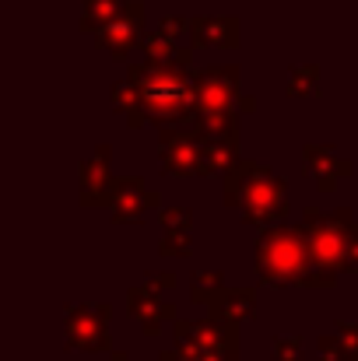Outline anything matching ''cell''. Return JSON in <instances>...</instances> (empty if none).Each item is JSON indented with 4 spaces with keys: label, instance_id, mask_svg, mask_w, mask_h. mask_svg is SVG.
<instances>
[{
    "label": "cell",
    "instance_id": "cell-6",
    "mask_svg": "<svg viewBox=\"0 0 358 361\" xmlns=\"http://www.w3.org/2000/svg\"><path fill=\"white\" fill-rule=\"evenodd\" d=\"M201 147H204V137L197 126L176 123V126H162V133H158V158L169 176H179V179L204 176Z\"/></svg>",
    "mask_w": 358,
    "mask_h": 361
},
{
    "label": "cell",
    "instance_id": "cell-18",
    "mask_svg": "<svg viewBox=\"0 0 358 361\" xmlns=\"http://www.w3.org/2000/svg\"><path fill=\"white\" fill-rule=\"evenodd\" d=\"M285 95L288 99H320L323 88H320V67L316 63H295L288 71V81H285Z\"/></svg>",
    "mask_w": 358,
    "mask_h": 361
},
{
    "label": "cell",
    "instance_id": "cell-27",
    "mask_svg": "<svg viewBox=\"0 0 358 361\" xmlns=\"http://www.w3.org/2000/svg\"><path fill=\"white\" fill-rule=\"evenodd\" d=\"M345 274H358V221L352 228V245H348V263H345Z\"/></svg>",
    "mask_w": 358,
    "mask_h": 361
},
{
    "label": "cell",
    "instance_id": "cell-10",
    "mask_svg": "<svg viewBox=\"0 0 358 361\" xmlns=\"http://www.w3.org/2000/svg\"><path fill=\"white\" fill-rule=\"evenodd\" d=\"M119 179L109 172V144L95 147V158L81 165V204L92 211H109L117 200Z\"/></svg>",
    "mask_w": 358,
    "mask_h": 361
},
{
    "label": "cell",
    "instance_id": "cell-28",
    "mask_svg": "<svg viewBox=\"0 0 358 361\" xmlns=\"http://www.w3.org/2000/svg\"><path fill=\"white\" fill-rule=\"evenodd\" d=\"M158 361H201V358H193V355H186V351H179V348L172 344V351H162Z\"/></svg>",
    "mask_w": 358,
    "mask_h": 361
},
{
    "label": "cell",
    "instance_id": "cell-1",
    "mask_svg": "<svg viewBox=\"0 0 358 361\" xmlns=\"http://www.w3.org/2000/svg\"><path fill=\"white\" fill-rule=\"evenodd\" d=\"M126 81L137 88L141 109L155 126H176L197 116V71L193 46H183L165 60H137L126 63Z\"/></svg>",
    "mask_w": 358,
    "mask_h": 361
},
{
    "label": "cell",
    "instance_id": "cell-3",
    "mask_svg": "<svg viewBox=\"0 0 358 361\" xmlns=\"http://www.w3.org/2000/svg\"><path fill=\"white\" fill-rule=\"evenodd\" d=\"M222 204L242 211L246 225H278L288 214V183L274 176L270 165H253L242 161L225 172V186H222Z\"/></svg>",
    "mask_w": 358,
    "mask_h": 361
},
{
    "label": "cell",
    "instance_id": "cell-21",
    "mask_svg": "<svg viewBox=\"0 0 358 361\" xmlns=\"http://www.w3.org/2000/svg\"><path fill=\"white\" fill-rule=\"evenodd\" d=\"M141 49H144V56H151V60H165V56H176L183 46H176V35H169V32L158 25L155 32H144Z\"/></svg>",
    "mask_w": 358,
    "mask_h": 361
},
{
    "label": "cell",
    "instance_id": "cell-29",
    "mask_svg": "<svg viewBox=\"0 0 358 361\" xmlns=\"http://www.w3.org/2000/svg\"><path fill=\"white\" fill-rule=\"evenodd\" d=\"M239 113H256V99L253 95H239Z\"/></svg>",
    "mask_w": 358,
    "mask_h": 361
},
{
    "label": "cell",
    "instance_id": "cell-11",
    "mask_svg": "<svg viewBox=\"0 0 358 361\" xmlns=\"http://www.w3.org/2000/svg\"><path fill=\"white\" fill-rule=\"evenodd\" d=\"M141 39H144V4H137V0H126V7L119 11L117 18L106 28L95 32V42L106 53H113L117 60L130 56V49L141 46Z\"/></svg>",
    "mask_w": 358,
    "mask_h": 361
},
{
    "label": "cell",
    "instance_id": "cell-26",
    "mask_svg": "<svg viewBox=\"0 0 358 361\" xmlns=\"http://www.w3.org/2000/svg\"><path fill=\"white\" fill-rule=\"evenodd\" d=\"M148 284L158 288V291H172V288H176V274H172V270H165V274H151Z\"/></svg>",
    "mask_w": 358,
    "mask_h": 361
},
{
    "label": "cell",
    "instance_id": "cell-7",
    "mask_svg": "<svg viewBox=\"0 0 358 361\" xmlns=\"http://www.w3.org/2000/svg\"><path fill=\"white\" fill-rule=\"evenodd\" d=\"M113 305H67V348L71 351H109Z\"/></svg>",
    "mask_w": 358,
    "mask_h": 361
},
{
    "label": "cell",
    "instance_id": "cell-30",
    "mask_svg": "<svg viewBox=\"0 0 358 361\" xmlns=\"http://www.w3.org/2000/svg\"><path fill=\"white\" fill-rule=\"evenodd\" d=\"M109 361H130V358H126V351H113V358Z\"/></svg>",
    "mask_w": 358,
    "mask_h": 361
},
{
    "label": "cell",
    "instance_id": "cell-2",
    "mask_svg": "<svg viewBox=\"0 0 358 361\" xmlns=\"http://www.w3.org/2000/svg\"><path fill=\"white\" fill-rule=\"evenodd\" d=\"M253 263H256V277L260 284L267 288H334L338 277L323 274L313 259V249H309V235L299 225H267L256 239V252H253Z\"/></svg>",
    "mask_w": 358,
    "mask_h": 361
},
{
    "label": "cell",
    "instance_id": "cell-23",
    "mask_svg": "<svg viewBox=\"0 0 358 361\" xmlns=\"http://www.w3.org/2000/svg\"><path fill=\"white\" fill-rule=\"evenodd\" d=\"M190 242H193L190 232L165 228V239H162V245H158V252H162V256H190V249H193Z\"/></svg>",
    "mask_w": 358,
    "mask_h": 361
},
{
    "label": "cell",
    "instance_id": "cell-13",
    "mask_svg": "<svg viewBox=\"0 0 358 361\" xmlns=\"http://www.w3.org/2000/svg\"><path fill=\"white\" fill-rule=\"evenodd\" d=\"M302 172L316 179V190L330 193L338 186V179H348L355 172V165L348 158H338V151L330 144H306L302 147Z\"/></svg>",
    "mask_w": 358,
    "mask_h": 361
},
{
    "label": "cell",
    "instance_id": "cell-25",
    "mask_svg": "<svg viewBox=\"0 0 358 361\" xmlns=\"http://www.w3.org/2000/svg\"><path fill=\"white\" fill-rule=\"evenodd\" d=\"M274 361H302L299 337H274Z\"/></svg>",
    "mask_w": 358,
    "mask_h": 361
},
{
    "label": "cell",
    "instance_id": "cell-12",
    "mask_svg": "<svg viewBox=\"0 0 358 361\" xmlns=\"http://www.w3.org/2000/svg\"><path fill=\"white\" fill-rule=\"evenodd\" d=\"M162 204V197L155 190L144 186V179L137 176H119V186H117V200L109 207V218L117 225H141L148 211H155Z\"/></svg>",
    "mask_w": 358,
    "mask_h": 361
},
{
    "label": "cell",
    "instance_id": "cell-19",
    "mask_svg": "<svg viewBox=\"0 0 358 361\" xmlns=\"http://www.w3.org/2000/svg\"><path fill=\"white\" fill-rule=\"evenodd\" d=\"M126 7V0H85V14H81V32H99L106 28L119 11Z\"/></svg>",
    "mask_w": 358,
    "mask_h": 361
},
{
    "label": "cell",
    "instance_id": "cell-5",
    "mask_svg": "<svg viewBox=\"0 0 358 361\" xmlns=\"http://www.w3.org/2000/svg\"><path fill=\"white\" fill-rule=\"evenodd\" d=\"M172 344L201 361H239V326L229 319H176Z\"/></svg>",
    "mask_w": 358,
    "mask_h": 361
},
{
    "label": "cell",
    "instance_id": "cell-15",
    "mask_svg": "<svg viewBox=\"0 0 358 361\" xmlns=\"http://www.w3.org/2000/svg\"><path fill=\"white\" fill-rule=\"evenodd\" d=\"M204 309H208V316H218V319H229V323H249V319H256V291L253 288H218V291H211L208 295V302H204Z\"/></svg>",
    "mask_w": 358,
    "mask_h": 361
},
{
    "label": "cell",
    "instance_id": "cell-14",
    "mask_svg": "<svg viewBox=\"0 0 358 361\" xmlns=\"http://www.w3.org/2000/svg\"><path fill=\"white\" fill-rule=\"evenodd\" d=\"M239 18H222V14H208V18H193L190 21V46L193 49H236L239 46Z\"/></svg>",
    "mask_w": 358,
    "mask_h": 361
},
{
    "label": "cell",
    "instance_id": "cell-24",
    "mask_svg": "<svg viewBox=\"0 0 358 361\" xmlns=\"http://www.w3.org/2000/svg\"><path fill=\"white\" fill-rule=\"evenodd\" d=\"M158 221H162V228H176V232H190L193 228V214L186 207H165L158 214Z\"/></svg>",
    "mask_w": 358,
    "mask_h": 361
},
{
    "label": "cell",
    "instance_id": "cell-20",
    "mask_svg": "<svg viewBox=\"0 0 358 361\" xmlns=\"http://www.w3.org/2000/svg\"><path fill=\"white\" fill-rule=\"evenodd\" d=\"M113 109H117L123 120L130 123L133 130L141 126V123H148V116H144V109H141V99H137V88L123 78L117 88H113Z\"/></svg>",
    "mask_w": 358,
    "mask_h": 361
},
{
    "label": "cell",
    "instance_id": "cell-8",
    "mask_svg": "<svg viewBox=\"0 0 358 361\" xmlns=\"http://www.w3.org/2000/svg\"><path fill=\"white\" fill-rule=\"evenodd\" d=\"M239 71L236 63H211L197 71V113H232L239 109Z\"/></svg>",
    "mask_w": 358,
    "mask_h": 361
},
{
    "label": "cell",
    "instance_id": "cell-17",
    "mask_svg": "<svg viewBox=\"0 0 358 361\" xmlns=\"http://www.w3.org/2000/svg\"><path fill=\"white\" fill-rule=\"evenodd\" d=\"M201 137H204V133H201ZM201 161H204V176L229 172L239 161V140H229V137H204Z\"/></svg>",
    "mask_w": 358,
    "mask_h": 361
},
{
    "label": "cell",
    "instance_id": "cell-16",
    "mask_svg": "<svg viewBox=\"0 0 358 361\" xmlns=\"http://www.w3.org/2000/svg\"><path fill=\"white\" fill-rule=\"evenodd\" d=\"M320 361H358V323H338L334 334L316 341Z\"/></svg>",
    "mask_w": 358,
    "mask_h": 361
},
{
    "label": "cell",
    "instance_id": "cell-22",
    "mask_svg": "<svg viewBox=\"0 0 358 361\" xmlns=\"http://www.w3.org/2000/svg\"><path fill=\"white\" fill-rule=\"evenodd\" d=\"M222 284H225V277H222L218 270L197 274V277H193V284H190V302H193V305H204V302H208V295H211V291H218Z\"/></svg>",
    "mask_w": 358,
    "mask_h": 361
},
{
    "label": "cell",
    "instance_id": "cell-9",
    "mask_svg": "<svg viewBox=\"0 0 358 361\" xmlns=\"http://www.w3.org/2000/svg\"><path fill=\"white\" fill-rule=\"evenodd\" d=\"M126 312L141 323V330L148 337H158L176 319V305L169 302V291H158L148 281L141 288H130L126 291Z\"/></svg>",
    "mask_w": 358,
    "mask_h": 361
},
{
    "label": "cell",
    "instance_id": "cell-4",
    "mask_svg": "<svg viewBox=\"0 0 358 361\" xmlns=\"http://www.w3.org/2000/svg\"><path fill=\"white\" fill-rule=\"evenodd\" d=\"M302 228L309 235V249H313V259L323 274L338 277L345 274V263H348V245H352V228H355V218L348 207H338V211H316V207H306L302 211Z\"/></svg>",
    "mask_w": 358,
    "mask_h": 361
}]
</instances>
